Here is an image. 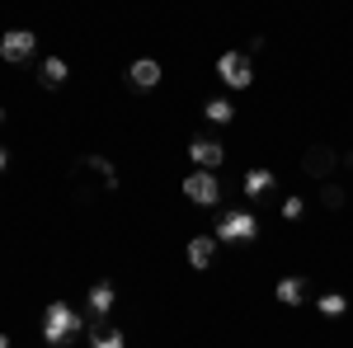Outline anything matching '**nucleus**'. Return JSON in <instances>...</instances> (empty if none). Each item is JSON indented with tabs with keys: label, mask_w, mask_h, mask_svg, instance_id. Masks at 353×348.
Instances as JSON below:
<instances>
[{
	"label": "nucleus",
	"mask_w": 353,
	"mask_h": 348,
	"mask_svg": "<svg viewBox=\"0 0 353 348\" xmlns=\"http://www.w3.org/2000/svg\"><path fill=\"white\" fill-rule=\"evenodd\" d=\"M269 188H273V170H250V174L241 179V193H245V198H264Z\"/></svg>",
	"instance_id": "4468645a"
},
{
	"label": "nucleus",
	"mask_w": 353,
	"mask_h": 348,
	"mask_svg": "<svg viewBox=\"0 0 353 348\" xmlns=\"http://www.w3.org/2000/svg\"><path fill=\"white\" fill-rule=\"evenodd\" d=\"M113 283H94V287H90V311H94V316H109L113 311Z\"/></svg>",
	"instance_id": "2eb2a0df"
},
{
	"label": "nucleus",
	"mask_w": 353,
	"mask_h": 348,
	"mask_svg": "<svg viewBox=\"0 0 353 348\" xmlns=\"http://www.w3.org/2000/svg\"><path fill=\"white\" fill-rule=\"evenodd\" d=\"M5 165H10V156H5V146H0V174H5Z\"/></svg>",
	"instance_id": "aec40b11"
},
{
	"label": "nucleus",
	"mask_w": 353,
	"mask_h": 348,
	"mask_svg": "<svg viewBox=\"0 0 353 348\" xmlns=\"http://www.w3.org/2000/svg\"><path fill=\"white\" fill-rule=\"evenodd\" d=\"M38 52V38L28 33V28H10V33H0V57L10 61V66H28Z\"/></svg>",
	"instance_id": "20e7f679"
},
{
	"label": "nucleus",
	"mask_w": 353,
	"mask_h": 348,
	"mask_svg": "<svg viewBox=\"0 0 353 348\" xmlns=\"http://www.w3.org/2000/svg\"><path fill=\"white\" fill-rule=\"evenodd\" d=\"M203 118L208 123H231L236 118V104L231 99H203Z\"/></svg>",
	"instance_id": "dca6fc26"
},
{
	"label": "nucleus",
	"mask_w": 353,
	"mask_h": 348,
	"mask_svg": "<svg viewBox=\"0 0 353 348\" xmlns=\"http://www.w3.org/2000/svg\"><path fill=\"white\" fill-rule=\"evenodd\" d=\"M306 287H311V283H306L301 273H288V278H278V287H273V292H278L283 306H301V301H306Z\"/></svg>",
	"instance_id": "9d476101"
},
{
	"label": "nucleus",
	"mask_w": 353,
	"mask_h": 348,
	"mask_svg": "<svg viewBox=\"0 0 353 348\" xmlns=\"http://www.w3.org/2000/svg\"><path fill=\"white\" fill-rule=\"evenodd\" d=\"M189 156H193L198 170H217V165L226 161V146H221L217 136H193V141H189Z\"/></svg>",
	"instance_id": "0eeeda50"
},
{
	"label": "nucleus",
	"mask_w": 353,
	"mask_h": 348,
	"mask_svg": "<svg viewBox=\"0 0 353 348\" xmlns=\"http://www.w3.org/2000/svg\"><path fill=\"white\" fill-rule=\"evenodd\" d=\"M85 334H90V348H128V334L118 325H90Z\"/></svg>",
	"instance_id": "9b49d317"
},
{
	"label": "nucleus",
	"mask_w": 353,
	"mask_h": 348,
	"mask_svg": "<svg viewBox=\"0 0 353 348\" xmlns=\"http://www.w3.org/2000/svg\"><path fill=\"white\" fill-rule=\"evenodd\" d=\"M259 236V221H254V212H221V221H217V240H226V245H245V240H254Z\"/></svg>",
	"instance_id": "f03ea898"
},
{
	"label": "nucleus",
	"mask_w": 353,
	"mask_h": 348,
	"mask_svg": "<svg viewBox=\"0 0 353 348\" xmlns=\"http://www.w3.org/2000/svg\"><path fill=\"white\" fill-rule=\"evenodd\" d=\"M66 76H71V66H66L61 57H43V61H38V81L48 85V90H57V85H66Z\"/></svg>",
	"instance_id": "f8f14e48"
},
{
	"label": "nucleus",
	"mask_w": 353,
	"mask_h": 348,
	"mask_svg": "<svg viewBox=\"0 0 353 348\" xmlns=\"http://www.w3.org/2000/svg\"><path fill=\"white\" fill-rule=\"evenodd\" d=\"M0 348H14V344H10V339H5V334H0Z\"/></svg>",
	"instance_id": "4be33fe9"
},
{
	"label": "nucleus",
	"mask_w": 353,
	"mask_h": 348,
	"mask_svg": "<svg viewBox=\"0 0 353 348\" xmlns=\"http://www.w3.org/2000/svg\"><path fill=\"white\" fill-rule=\"evenodd\" d=\"M217 76L231 85V90H250V85H254V61H250L245 52H221L217 57Z\"/></svg>",
	"instance_id": "39448f33"
},
{
	"label": "nucleus",
	"mask_w": 353,
	"mask_h": 348,
	"mask_svg": "<svg viewBox=\"0 0 353 348\" xmlns=\"http://www.w3.org/2000/svg\"><path fill=\"white\" fill-rule=\"evenodd\" d=\"M316 306H321V316H344V306H349V301H344L339 292H325Z\"/></svg>",
	"instance_id": "a211bd4d"
},
{
	"label": "nucleus",
	"mask_w": 353,
	"mask_h": 348,
	"mask_svg": "<svg viewBox=\"0 0 353 348\" xmlns=\"http://www.w3.org/2000/svg\"><path fill=\"white\" fill-rule=\"evenodd\" d=\"M212 254H217V236H193L189 240V264L193 268H208Z\"/></svg>",
	"instance_id": "ddd939ff"
},
{
	"label": "nucleus",
	"mask_w": 353,
	"mask_h": 348,
	"mask_svg": "<svg viewBox=\"0 0 353 348\" xmlns=\"http://www.w3.org/2000/svg\"><path fill=\"white\" fill-rule=\"evenodd\" d=\"M184 198L198 203V207H217V203H221L217 174H212V170H193V174H184Z\"/></svg>",
	"instance_id": "7ed1b4c3"
},
{
	"label": "nucleus",
	"mask_w": 353,
	"mask_h": 348,
	"mask_svg": "<svg viewBox=\"0 0 353 348\" xmlns=\"http://www.w3.org/2000/svg\"><path fill=\"white\" fill-rule=\"evenodd\" d=\"M301 212H306V203H301L297 193H292V198H283V221H301Z\"/></svg>",
	"instance_id": "6ab92c4d"
},
{
	"label": "nucleus",
	"mask_w": 353,
	"mask_h": 348,
	"mask_svg": "<svg viewBox=\"0 0 353 348\" xmlns=\"http://www.w3.org/2000/svg\"><path fill=\"white\" fill-rule=\"evenodd\" d=\"M161 76H165V66L156 61V57H137L132 66H128V81H132L137 90H156V85H161Z\"/></svg>",
	"instance_id": "6e6552de"
},
{
	"label": "nucleus",
	"mask_w": 353,
	"mask_h": 348,
	"mask_svg": "<svg viewBox=\"0 0 353 348\" xmlns=\"http://www.w3.org/2000/svg\"><path fill=\"white\" fill-rule=\"evenodd\" d=\"M85 329H90V320H85L81 311H71L66 301H52V306L43 311V339L52 348H66L71 339H81Z\"/></svg>",
	"instance_id": "f257e3e1"
},
{
	"label": "nucleus",
	"mask_w": 353,
	"mask_h": 348,
	"mask_svg": "<svg viewBox=\"0 0 353 348\" xmlns=\"http://www.w3.org/2000/svg\"><path fill=\"white\" fill-rule=\"evenodd\" d=\"M344 170H353V151H344Z\"/></svg>",
	"instance_id": "412c9836"
},
{
	"label": "nucleus",
	"mask_w": 353,
	"mask_h": 348,
	"mask_svg": "<svg viewBox=\"0 0 353 348\" xmlns=\"http://www.w3.org/2000/svg\"><path fill=\"white\" fill-rule=\"evenodd\" d=\"M76 174H94L99 188H118V170H113V161H104V156H81V161H76Z\"/></svg>",
	"instance_id": "1a4fd4ad"
},
{
	"label": "nucleus",
	"mask_w": 353,
	"mask_h": 348,
	"mask_svg": "<svg viewBox=\"0 0 353 348\" xmlns=\"http://www.w3.org/2000/svg\"><path fill=\"white\" fill-rule=\"evenodd\" d=\"M0 123H5V108H0Z\"/></svg>",
	"instance_id": "5701e85b"
},
{
	"label": "nucleus",
	"mask_w": 353,
	"mask_h": 348,
	"mask_svg": "<svg viewBox=\"0 0 353 348\" xmlns=\"http://www.w3.org/2000/svg\"><path fill=\"white\" fill-rule=\"evenodd\" d=\"M334 165H339V156L330 151L325 141H316V146H306V151H301V174H306V179H330V174H334Z\"/></svg>",
	"instance_id": "423d86ee"
},
{
	"label": "nucleus",
	"mask_w": 353,
	"mask_h": 348,
	"mask_svg": "<svg viewBox=\"0 0 353 348\" xmlns=\"http://www.w3.org/2000/svg\"><path fill=\"white\" fill-rule=\"evenodd\" d=\"M344 203H349V193H344L339 184H321V207H330V212H339Z\"/></svg>",
	"instance_id": "f3484780"
}]
</instances>
